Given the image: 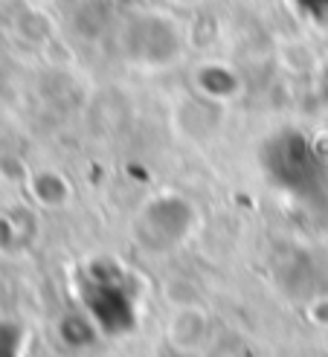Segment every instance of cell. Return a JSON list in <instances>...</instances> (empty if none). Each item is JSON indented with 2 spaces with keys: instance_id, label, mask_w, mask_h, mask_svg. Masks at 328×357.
<instances>
[{
  "instance_id": "cell-1",
  "label": "cell",
  "mask_w": 328,
  "mask_h": 357,
  "mask_svg": "<svg viewBox=\"0 0 328 357\" xmlns=\"http://www.w3.org/2000/svg\"><path fill=\"white\" fill-rule=\"evenodd\" d=\"M264 166L285 192H294L299 198H317L325 192V160L302 134L288 131L273 139L264 151Z\"/></svg>"
},
{
  "instance_id": "cell-2",
  "label": "cell",
  "mask_w": 328,
  "mask_h": 357,
  "mask_svg": "<svg viewBox=\"0 0 328 357\" xmlns=\"http://www.w3.org/2000/svg\"><path fill=\"white\" fill-rule=\"evenodd\" d=\"M294 6L299 9V15L308 17V21L328 26V0H294Z\"/></svg>"
}]
</instances>
